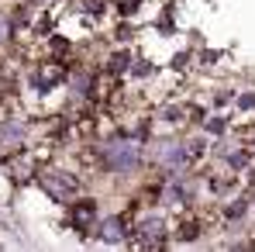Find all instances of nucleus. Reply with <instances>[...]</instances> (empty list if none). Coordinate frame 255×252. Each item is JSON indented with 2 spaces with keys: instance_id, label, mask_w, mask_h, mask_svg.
<instances>
[{
  "instance_id": "nucleus-1",
  "label": "nucleus",
  "mask_w": 255,
  "mask_h": 252,
  "mask_svg": "<svg viewBox=\"0 0 255 252\" xmlns=\"http://www.w3.org/2000/svg\"><path fill=\"white\" fill-rule=\"evenodd\" d=\"M45 190L55 201H69L76 194V176H69V173H45Z\"/></svg>"
},
{
  "instance_id": "nucleus-2",
  "label": "nucleus",
  "mask_w": 255,
  "mask_h": 252,
  "mask_svg": "<svg viewBox=\"0 0 255 252\" xmlns=\"http://www.w3.org/2000/svg\"><path fill=\"white\" fill-rule=\"evenodd\" d=\"M134 163H138V149L134 145L121 142V145H111L107 149V166L111 169H131Z\"/></svg>"
},
{
  "instance_id": "nucleus-3",
  "label": "nucleus",
  "mask_w": 255,
  "mask_h": 252,
  "mask_svg": "<svg viewBox=\"0 0 255 252\" xmlns=\"http://www.w3.org/2000/svg\"><path fill=\"white\" fill-rule=\"evenodd\" d=\"M159 235H162V221H145V225H141V239L155 242Z\"/></svg>"
},
{
  "instance_id": "nucleus-4",
  "label": "nucleus",
  "mask_w": 255,
  "mask_h": 252,
  "mask_svg": "<svg viewBox=\"0 0 255 252\" xmlns=\"http://www.w3.org/2000/svg\"><path fill=\"white\" fill-rule=\"evenodd\" d=\"M100 232H104L107 239H121V221H118V218H107V221L100 225Z\"/></svg>"
},
{
  "instance_id": "nucleus-5",
  "label": "nucleus",
  "mask_w": 255,
  "mask_h": 252,
  "mask_svg": "<svg viewBox=\"0 0 255 252\" xmlns=\"http://www.w3.org/2000/svg\"><path fill=\"white\" fill-rule=\"evenodd\" d=\"M3 35H7V24H3V17H0V38H3Z\"/></svg>"
}]
</instances>
